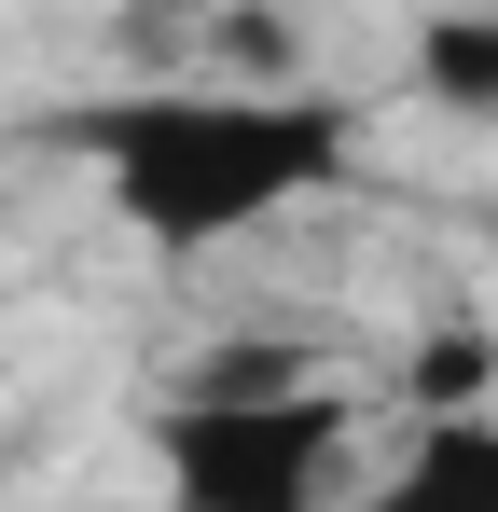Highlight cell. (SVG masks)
<instances>
[{
  "label": "cell",
  "mask_w": 498,
  "mask_h": 512,
  "mask_svg": "<svg viewBox=\"0 0 498 512\" xmlns=\"http://www.w3.org/2000/svg\"><path fill=\"white\" fill-rule=\"evenodd\" d=\"M97 153H111V194L139 208V236L166 250H208V236H249L263 208L319 194L346 125L291 84H249V97H111L97 111Z\"/></svg>",
  "instance_id": "obj_1"
},
{
  "label": "cell",
  "mask_w": 498,
  "mask_h": 512,
  "mask_svg": "<svg viewBox=\"0 0 498 512\" xmlns=\"http://www.w3.org/2000/svg\"><path fill=\"white\" fill-rule=\"evenodd\" d=\"M360 512H498V416H415L402 471Z\"/></svg>",
  "instance_id": "obj_2"
},
{
  "label": "cell",
  "mask_w": 498,
  "mask_h": 512,
  "mask_svg": "<svg viewBox=\"0 0 498 512\" xmlns=\"http://www.w3.org/2000/svg\"><path fill=\"white\" fill-rule=\"evenodd\" d=\"M415 70H429V97H457V111H498V14H443L415 42Z\"/></svg>",
  "instance_id": "obj_3"
}]
</instances>
